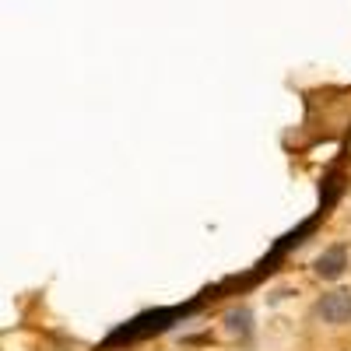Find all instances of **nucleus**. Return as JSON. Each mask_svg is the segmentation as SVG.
Returning <instances> with one entry per match:
<instances>
[{
  "mask_svg": "<svg viewBox=\"0 0 351 351\" xmlns=\"http://www.w3.org/2000/svg\"><path fill=\"white\" fill-rule=\"evenodd\" d=\"M348 155H351V134H348Z\"/></svg>",
  "mask_w": 351,
  "mask_h": 351,
  "instance_id": "obj_4",
  "label": "nucleus"
},
{
  "mask_svg": "<svg viewBox=\"0 0 351 351\" xmlns=\"http://www.w3.org/2000/svg\"><path fill=\"white\" fill-rule=\"evenodd\" d=\"M348 263H351L348 246H344V243H334V246H327L324 253L316 256V263H313V274H316L319 281H337V278H344Z\"/></svg>",
  "mask_w": 351,
  "mask_h": 351,
  "instance_id": "obj_2",
  "label": "nucleus"
},
{
  "mask_svg": "<svg viewBox=\"0 0 351 351\" xmlns=\"http://www.w3.org/2000/svg\"><path fill=\"white\" fill-rule=\"evenodd\" d=\"M228 330L232 334H250V313L246 309H236V313H228Z\"/></svg>",
  "mask_w": 351,
  "mask_h": 351,
  "instance_id": "obj_3",
  "label": "nucleus"
},
{
  "mask_svg": "<svg viewBox=\"0 0 351 351\" xmlns=\"http://www.w3.org/2000/svg\"><path fill=\"white\" fill-rule=\"evenodd\" d=\"M313 316L327 327H348L351 324V291H344V288L324 291L313 306Z\"/></svg>",
  "mask_w": 351,
  "mask_h": 351,
  "instance_id": "obj_1",
  "label": "nucleus"
}]
</instances>
